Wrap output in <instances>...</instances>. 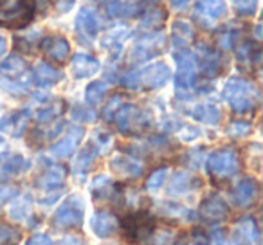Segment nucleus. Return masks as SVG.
I'll use <instances>...</instances> for the list:
<instances>
[{
	"label": "nucleus",
	"mask_w": 263,
	"mask_h": 245,
	"mask_svg": "<svg viewBox=\"0 0 263 245\" xmlns=\"http://www.w3.org/2000/svg\"><path fill=\"white\" fill-rule=\"evenodd\" d=\"M33 215V208H31V202L27 197H16L15 204L9 209V216H11L15 222H26L29 216Z\"/></svg>",
	"instance_id": "37"
},
{
	"label": "nucleus",
	"mask_w": 263,
	"mask_h": 245,
	"mask_svg": "<svg viewBox=\"0 0 263 245\" xmlns=\"http://www.w3.org/2000/svg\"><path fill=\"white\" fill-rule=\"evenodd\" d=\"M40 45L45 58L54 63H63L70 54L69 40L65 36H62V34H49V36H45L42 40Z\"/></svg>",
	"instance_id": "13"
},
{
	"label": "nucleus",
	"mask_w": 263,
	"mask_h": 245,
	"mask_svg": "<svg viewBox=\"0 0 263 245\" xmlns=\"http://www.w3.org/2000/svg\"><path fill=\"white\" fill-rule=\"evenodd\" d=\"M175 63H177V74H175V87L179 90H191L197 81V70H198V58L193 51L187 47L177 49L175 51Z\"/></svg>",
	"instance_id": "6"
},
{
	"label": "nucleus",
	"mask_w": 263,
	"mask_h": 245,
	"mask_svg": "<svg viewBox=\"0 0 263 245\" xmlns=\"http://www.w3.org/2000/svg\"><path fill=\"white\" fill-rule=\"evenodd\" d=\"M124 105V98L123 96H112L110 98V101L105 105V110H103V117H105L106 121H112L114 119V116L117 114V110L121 108V106Z\"/></svg>",
	"instance_id": "43"
},
{
	"label": "nucleus",
	"mask_w": 263,
	"mask_h": 245,
	"mask_svg": "<svg viewBox=\"0 0 263 245\" xmlns=\"http://www.w3.org/2000/svg\"><path fill=\"white\" fill-rule=\"evenodd\" d=\"M117 128L124 136H130V134H139L143 130H146V126L150 125V117L144 110H141L136 105H126L124 103L117 114L114 116Z\"/></svg>",
	"instance_id": "8"
},
{
	"label": "nucleus",
	"mask_w": 263,
	"mask_h": 245,
	"mask_svg": "<svg viewBox=\"0 0 263 245\" xmlns=\"http://www.w3.org/2000/svg\"><path fill=\"white\" fill-rule=\"evenodd\" d=\"M198 67H202V72L205 74V76L209 78H215L216 74L220 72V63H222V60H220V54L216 51H213V49H202V54L198 56Z\"/></svg>",
	"instance_id": "27"
},
{
	"label": "nucleus",
	"mask_w": 263,
	"mask_h": 245,
	"mask_svg": "<svg viewBox=\"0 0 263 245\" xmlns=\"http://www.w3.org/2000/svg\"><path fill=\"white\" fill-rule=\"evenodd\" d=\"M60 245H85V240L76 234H67L60 240Z\"/></svg>",
	"instance_id": "49"
},
{
	"label": "nucleus",
	"mask_w": 263,
	"mask_h": 245,
	"mask_svg": "<svg viewBox=\"0 0 263 245\" xmlns=\"http://www.w3.org/2000/svg\"><path fill=\"white\" fill-rule=\"evenodd\" d=\"M70 69H72L74 78L85 80V78L94 76L101 69V65H99V60H96L94 56L87 54V52H78L70 60Z\"/></svg>",
	"instance_id": "19"
},
{
	"label": "nucleus",
	"mask_w": 263,
	"mask_h": 245,
	"mask_svg": "<svg viewBox=\"0 0 263 245\" xmlns=\"http://www.w3.org/2000/svg\"><path fill=\"white\" fill-rule=\"evenodd\" d=\"M234 44H236V33H233L231 29H226L220 34V45H222V49H231Z\"/></svg>",
	"instance_id": "47"
},
{
	"label": "nucleus",
	"mask_w": 263,
	"mask_h": 245,
	"mask_svg": "<svg viewBox=\"0 0 263 245\" xmlns=\"http://www.w3.org/2000/svg\"><path fill=\"white\" fill-rule=\"evenodd\" d=\"M170 2H172V6L177 11H184L190 6V0H170Z\"/></svg>",
	"instance_id": "50"
},
{
	"label": "nucleus",
	"mask_w": 263,
	"mask_h": 245,
	"mask_svg": "<svg viewBox=\"0 0 263 245\" xmlns=\"http://www.w3.org/2000/svg\"><path fill=\"white\" fill-rule=\"evenodd\" d=\"M85 136V130L81 126H72L54 146H51V154L58 159H63V157H69L76 152V148L80 146L81 139Z\"/></svg>",
	"instance_id": "18"
},
{
	"label": "nucleus",
	"mask_w": 263,
	"mask_h": 245,
	"mask_svg": "<svg viewBox=\"0 0 263 245\" xmlns=\"http://www.w3.org/2000/svg\"><path fill=\"white\" fill-rule=\"evenodd\" d=\"M65 177H67V172L63 166L52 164L36 179V186L44 191H56L63 186Z\"/></svg>",
	"instance_id": "20"
},
{
	"label": "nucleus",
	"mask_w": 263,
	"mask_h": 245,
	"mask_svg": "<svg viewBox=\"0 0 263 245\" xmlns=\"http://www.w3.org/2000/svg\"><path fill=\"white\" fill-rule=\"evenodd\" d=\"M34 2H36V4H40V6H47L51 0H34Z\"/></svg>",
	"instance_id": "52"
},
{
	"label": "nucleus",
	"mask_w": 263,
	"mask_h": 245,
	"mask_svg": "<svg viewBox=\"0 0 263 245\" xmlns=\"http://www.w3.org/2000/svg\"><path fill=\"white\" fill-rule=\"evenodd\" d=\"M74 27H76L78 34L85 40H92L96 38L99 31V18L98 13L94 11L92 8H81L76 15V20H74Z\"/></svg>",
	"instance_id": "17"
},
{
	"label": "nucleus",
	"mask_w": 263,
	"mask_h": 245,
	"mask_svg": "<svg viewBox=\"0 0 263 245\" xmlns=\"http://www.w3.org/2000/svg\"><path fill=\"white\" fill-rule=\"evenodd\" d=\"M101 2H105V0H101Z\"/></svg>",
	"instance_id": "54"
},
{
	"label": "nucleus",
	"mask_w": 263,
	"mask_h": 245,
	"mask_svg": "<svg viewBox=\"0 0 263 245\" xmlns=\"http://www.w3.org/2000/svg\"><path fill=\"white\" fill-rule=\"evenodd\" d=\"M26 245H54V241H52L47 234H33V236L26 241Z\"/></svg>",
	"instance_id": "48"
},
{
	"label": "nucleus",
	"mask_w": 263,
	"mask_h": 245,
	"mask_svg": "<svg viewBox=\"0 0 263 245\" xmlns=\"http://www.w3.org/2000/svg\"><path fill=\"white\" fill-rule=\"evenodd\" d=\"M34 0H0V27H27L34 18Z\"/></svg>",
	"instance_id": "4"
},
{
	"label": "nucleus",
	"mask_w": 263,
	"mask_h": 245,
	"mask_svg": "<svg viewBox=\"0 0 263 245\" xmlns=\"http://www.w3.org/2000/svg\"><path fill=\"white\" fill-rule=\"evenodd\" d=\"M6 51H8V42H6L4 36H0V60L4 58Z\"/></svg>",
	"instance_id": "51"
},
{
	"label": "nucleus",
	"mask_w": 263,
	"mask_h": 245,
	"mask_svg": "<svg viewBox=\"0 0 263 245\" xmlns=\"http://www.w3.org/2000/svg\"><path fill=\"white\" fill-rule=\"evenodd\" d=\"M143 20H141V29H146V33L150 31H155L164 24L166 20V9L161 8V6H148L143 11Z\"/></svg>",
	"instance_id": "25"
},
{
	"label": "nucleus",
	"mask_w": 263,
	"mask_h": 245,
	"mask_svg": "<svg viewBox=\"0 0 263 245\" xmlns=\"http://www.w3.org/2000/svg\"><path fill=\"white\" fill-rule=\"evenodd\" d=\"M205 168L209 175H213L215 179H229L236 175L240 169V157L231 148H220L208 157Z\"/></svg>",
	"instance_id": "7"
},
{
	"label": "nucleus",
	"mask_w": 263,
	"mask_h": 245,
	"mask_svg": "<svg viewBox=\"0 0 263 245\" xmlns=\"http://www.w3.org/2000/svg\"><path fill=\"white\" fill-rule=\"evenodd\" d=\"M238 16H252L258 9V0H231Z\"/></svg>",
	"instance_id": "41"
},
{
	"label": "nucleus",
	"mask_w": 263,
	"mask_h": 245,
	"mask_svg": "<svg viewBox=\"0 0 263 245\" xmlns=\"http://www.w3.org/2000/svg\"><path fill=\"white\" fill-rule=\"evenodd\" d=\"M161 209H164V215L173 216L175 220H187L190 222L193 218V215H191L193 211H190L180 204H175V202H164V204H161Z\"/></svg>",
	"instance_id": "39"
},
{
	"label": "nucleus",
	"mask_w": 263,
	"mask_h": 245,
	"mask_svg": "<svg viewBox=\"0 0 263 245\" xmlns=\"http://www.w3.org/2000/svg\"><path fill=\"white\" fill-rule=\"evenodd\" d=\"M110 168L119 177H124V179H137V177H141L144 172V164L139 159L132 157V155H124V154H119V155H116V157H112Z\"/></svg>",
	"instance_id": "16"
},
{
	"label": "nucleus",
	"mask_w": 263,
	"mask_h": 245,
	"mask_svg": "<svg viewBox=\"0 0 263 245\" xmlns=\"http://www.w3.org/2000/svg\"><path fill=\"white\" fill-rule=\"evenodd\" d=\"M26 72H27V63L16 54L8 56L4 62L0 63V76H6L13 81H16L18 78H22Z\"/></svg>",
	"instance_id": "24"
},
{
	"label": "nucleus",
	"mask_w": 263,
	"mask_h": 245,
	"mask_svg": "<svg viewBox=\"0 0 263 245\" xmlns=\"http://www.w3.org/2000/svg\"><path fill=\"white\" fill-rule=\"evenodd\" d=\"M231 234H233V245H259V240H261L254 216H243L236 220Z\"/></svg>",
	"instance_id": "12"
},
{
	"label": "nucleus",
	"mask_w": 263,
	"mask_h": 245,
	"mask_svg": "<svg viewBox=\"0 0 263 245\" xmlns=\"http://www.w3.org/2000/svg\"><path fill=\"white\" fill-rule=\"evenodd\" d=\"M173 44H175L177 49H184L193 42L195 33H193V27L190 26L187 22H182V20H177L173 24Z\"/></svg>",
	"instance_id": "32"
},
{
	"label": "nucleus",
	"mask_w": 263,
	"mask_h": 245,
	"mask_svg": "<svg viewBox=\"0 0 263 245\" xmlns=\"http://www.w3.org/2000/svg\"><path fill=\"white\" fill-rule=\"evenodd\" d=\"M27 169V161L22 157V155H11V157L4 159L2 164H0V173L2 175H20L22 172Z\"/></svg>",
	"instance_id": "36"
},
{
	"label": "nucleus",
	"mask_w": 263,
	"mask_h": 245,
	"mask_svg": "<svg viewBox=\"0 0 263 245\" xmlns=\"http://www.w3.org/2000/svg\"><path fill=\"white\" fill-rule=\"evenodd\" d=\"M114 182L108 175H96L90 182V195L94 200H110L114 195Z\"/></svg>",
	"instance_id": "26"
},
{
	"label": "nucleus",
	"mask_w": 263,
	"mask_h": 245,
	"mask_svg": "<svg viewBox=\"0 0 263 245\" xmlns=\"http://www.w3.org/2000/svg\"><path fill=\"white\" fill-rule=\"evenodd\" d=\"M164 34L159 33V31H150V33H144L143 36L137 38L136 45L132 47L130 58L134 63H141L152 60L154 56L161 54L162 49H164Z\"/></svg>",
	"instance_id": "9"
},
{
	"label": "nucleus",
	"mask_w": 263,
	"mask_h": 245,
	"mask_svg": "<svg viewBox=\"0 0 263 245\" xmlns=\"http://www.w3.org/2000/svg\"><path fill=\"white\" fill-rule=\"evenodd\" d=\"M190 116L193 117L198 123H204V125L215 126L220 123L222 119V112L216 105L213 103H198V105L191 106L190 108Z\"/></svg>",
	"instance_id": "21"
},
{
	"label": "nucleus",
	"mask_w": 263,
	"mask_h": 245,
	"mask_svg": "<svg viewBox=\"0 0 263 245\" xmlns=\"http://www.w3.org/2000/svg\"><path fill=\"white\" fill-rule=\"evenodd\" d=\"M168 173H170V169L166 168V166H162V168L155 169V172L152 173L150 177H148V180H146V190L148 191H159V190H161V187L164 186L166 179H168Z\"/></svg>",
	"instance_id": "40"
},
{
	"label": "nucleus",
	"mask_w": 263,
	"mask_h": 245,
	"mask_svg": "<svg viewBox=\"0 0 263 245\" xmlns=\"http://www.w3.org/2000/svg\"><path fill=\"white\" fill-rule=\"evenodd\" d=\"M106 92H108V87H106L105 81H92L85 88V101H87L88 106L99 105L105 99Z\"/></svg>",
	"instance_id": "35"
},
{
	"label": "nucleus",
	"mask_w": 263,
	"mask_h": 245,
	"mask_svg": "<svg viewBox=\"0 0 263 245\" xmlns=\"http://www.w3.org/2000/svg\"><path fill=\"white\" fill-rule=\"evenodd\" d=\"M70 116H72V119L78 121V123H94L96 117H98L96 112L88 105H74Z\"/></svg>",
	"instance_id": "42"
},
{
	"label": "nucleus",
	"mask_w": 263,
	"mask_h": 245,
	"mask_svg": "<svg viewBox=\"0 0 263 245\" xmlns=\"http://www.w3.org/2000/svg\"><path fill=\"white\" fill-rule=\"evenodd\" d=\"M197 13L205 18H222L226 15V2L223 0H198Z\"/></svg>",
	"instance_id": "30"
},
{
	"label": "nucleus",
	"mask_w": 263,
	"mask_h": 245,
	"mask_svg": "<svg viewBox=\"0 0 263 245\" xmlns=\"http://www.w3.org/2000/svg\"><path fill=\"white\" fill-rule=\"evenodd\" d=\"M105 245H116V243H105Z\"/></svg>",
	"instance_id": "53"
},
{
	"label": "nucleus",
	"mask_w": 263,
	"mask_h": 245,
	"mask_svg": "<svg viewBox=\"0 0 263 245\" xmlns=\"http://www.w3.org/2000/svg\"><path fill=\"white\" fill-rule=\"evenodd\" d=\"M231 208L220 195L211 193L202 200L200 208H198V216L204 220L205 223H222L229 218Z\"/></svg>",
	"instance_id": "10"
},
{
	"label": "nucleus",
	"mask_w": 263,
	"mask_h": 245,
	"mask_svg": "<svg viewBox=\"0 0 263 245\" xmlns=\"http://www.w3.org/2000/svg\"><path fill=\"white\" fill-rule=\"evenodd\" d=\"M62 78H63L62 70H58L56 67H52L47 62L36 63V67L33 70V80L38 87H52L58 81H62Z\"/></svg>",
	"instance_id": "22"
},
{
	"label": "nucleus",
	"mask_w": 263,
	"mask_h": 245,
	"mask_svg": "<svg viewBox=\"0 0 263 245\" xmlns=\"http://www.w3.org/2000/svg\"><path fill=\"white\" fill-rule=\"evenodd\" d=\"M173 245H211V238L204 229L195 227L191 231H182L173 240Z\"/></svg>",
	"instance_id": "28"
},
{
	"label": "nucleus",
	"mask_w": 263,
	"mask_h": 245,
	"mask_svg": "<svg viewBox=\"0 0 263 245\" xmlns=\"http://www.w3.org/2000/svg\"><path fill=\"white\" fill-rule=\"evenodd\" d=\"M233 204L236 208H252L258 202L259 197V184L252 177H243L233 187Z\"/></svg>",
	"instance_id": "11"
},
{
	"label": "nucleus",
	"mask_w": 263,
	"mask_h": 245,
	"mask_svg": "<svg viewBox=\"0 0 263 245\" xmlns=\"http://www.w3.org/2000/svg\"><path fill=\"white\" fill-rule=\"evenodd\" d=\"M99 152L96 150L94 144H87V146H83L80 152H78L76 159H74L72 162V168H74V173L76 175H85V173L88 172V169L92 168V164H94L96 157H98Z\"/></svg>",
	"instance_id": "23"
},
{
	"label": "nucleus",
	"mask_w": 263,
	"mask_h": 245,
	"mask_svg": "<svg viewBox=\"0 0 263 245\" xmlns=\"http://www.w3.org/2000/svg\"><path fill=\"white\" fill-rule=\"evenodd\" d=\"M85 220V202L80 195H70L58 205L52 215V227L54 229H72L81 227Z\"/></svg>",
	"instance_id": "5"
},
{
	"label": "nucleus",
	"mask_w": 263,
	"mask_h": 245,
	"mask_svg": "<svg viewBox=\"0 0 263 245\" xmlns=\"http://www.w3.org/2000/svg\"><path fill=\"white\" fill-rule=\"evenodd\" d=\"M90 229L101 240L112 238L119 231V218L112 211H98L90 218Z\"/></svg>",
	"instance_id": "14"
},
{
	"label": "nucleus",
	"mask_w": 263,
	"mask_h": 245,
	"mask_svg": "<svg viewBox=\"0 0 263 245\" xmlns=\"http://www.w3.org/2000/svg\"><path fill=\"white\" fill-rule=\"evenodd\" d=\"M110 143H112V136L108 132H103V130H98L94 136V141H92V144H94L98 152L108 150Z\"/></svg>",
	"instance_id": "45"
},
{
	"label": "nucleus",
	"mask_w": 263,
	"mask_h": 245,
	"mask_svg": "<svg viewBox=\"0 0 263 245\" xmlns=\"http://www.w3.org/2000/svg\"><path fill=\"white\" fill-rule=\"evenodd\" d=\"M222 98L234 114H249L258 106L259 90L249 80L229 78L222 88Z\"/></svg>",
	"instance_id": "1"
},
{
	"label": "nucleus",
	"mask_w": 263,
	"mask_h": 245,
	"mask_svg": "<svg viewBox=\"0 0 263 245\" xmlns=\"http://www.w3.org/2000/svg\"><path fill=\"white\" fill-rule=\"evenodd\" d=\"M170 78H172L170 67L164 62H155L141 70L128 72L123 78V85L132 90H139L141 87L148 88V90H157L168 83Z\"/></svg>",
	"instance_id": "3"
},
{
	"label": "nucleus",
	"mask_w": 263,
	"mask_h": 245,
	"mask_svg": "<svg viewBox=\"0 0 263 245\" xmlns=\"http://www.w3.org/2000/svg\"><path fill=\"white\" fill-rule=\"evenodd\" d=\"M193 190V175L187 172H177L175 175L172 177L168 186V193L175 195V197H180V195H186Z\"/></svg>",
	"instance_id": "29"
},
{
	"label": "nucleus",
	"mask_w": 263,
	"mask_h": 245,
	"mask_svg": "<svg viewBox=\"0 0 263 245\" xmlns=\"http://www.w3.org/2000/svg\"><path fill=\"white\" fill-rule=\"evenodd\" d=\"M227 132H229L231 137H245L251 134V125L245 123V121H234V123L229 125Z\"/></svg>",
	"instance_id": "44"
},
{
	"label": "nucleus",
	"mask_w": 263,
	"mask_h": 245,
	"mask_svg": "<svg viewBox=\"0 0 263 245\" xmlns=\"http://www.w3.org/2000/svg\"><path fill=\"white\" fill-rule=\"evenodd\" d=\"M119 229L130 243H144L157 231V218L150 211H134L119 218Z\"/></svg>",
	"instance_id": "2"
},
{
	"label": "nucleus",
	"mask_w": 263,
	"mask_h": 245,
	"mask_svg": "<svg viewBox=\"0 0 263 245\" xmlns=\"http://www.w3.org/2000/svg\"><path fill=\"white\" fill-rule=\"evenodd\" d=\"M259 58H261L259 47L256 44H252V42H245L236 49V60L240 65L252 67L256 63H259Z\"/></svg>",
	"instance_id": "31"
},
{
	"label": "nucleus",
	"mask_w": 263,
	"mask_h": 245,
	"mask_svg": "<svg viewBox=\"0 0 263 245\" xmlns=\"http://www.w3.org/2000/svg\"><path fill=\"white\" fill-rule=\"evenodd\" d=\"M128 36V27H116V29L108 31L103 38V47L108 49L110 52H117L123 49V42Z\"/></svg>",
	"instance_id": "33"
},
{
	"label": "nucleus",
	"mask_w": 263,
	"mask_h": 245,
	"mask_svg": "<svg viewBox=\"0 0 263 245\" xmlns=\"http://www.w3.org/2000/svg\"><path fill=\"white\" fill-rule=\"evenodd\" d=\"M18 193H20L18 187L13 186V184H0V205L13 200V198H16Z\"/></svg>",
	"instance_id": "46"
},
{
	"label": "nucleus",
	"mask_w": 263,
	"mask_h": 245,
	"mask_svg": "<svg viewBox=\"0 0 263 245\" xmlns=\"http://www.w3.org/2000/svg\"><path fill=\"white\" fill-rule=\"evenodd\" d=\"M62 112H63V101L47 103V105L40 106V108L34 112V119H36L38 123H44V125L47 123L49 125V123H52Z\"/></svg>",
	"instance_id": "34"
},
{
	"label": "nucleus",
	"mask_w": 263,
	"mask_h": 245,
	"mask_svg": "<svg viewBox=\"0 0 263 245\" xmlns=\"http://www.w3.org/2000/svg\"><path fill=\"white\" fill-rule=\"evenodd\" d=\"M31 119L29 110H13L0 119V132L8 134L11 137H20L27 130Z\"/></svg>",
	"instance_id": "15"
},
{
	"label": "nucleus",
	"mask_w": 263,
	"mask_h": 245,
	"mask_svg": "<svg viewBox=\"0 0 263 245\" xmlns=\"http://www.w3.org/2000/svg\"><path fill=\"white\" fill-rule=\"evenodd\" d=\"M20 231L11 223L0 220V245H18Z\"/></svg>",
	"instance_id": "38"
}]
</instances>
